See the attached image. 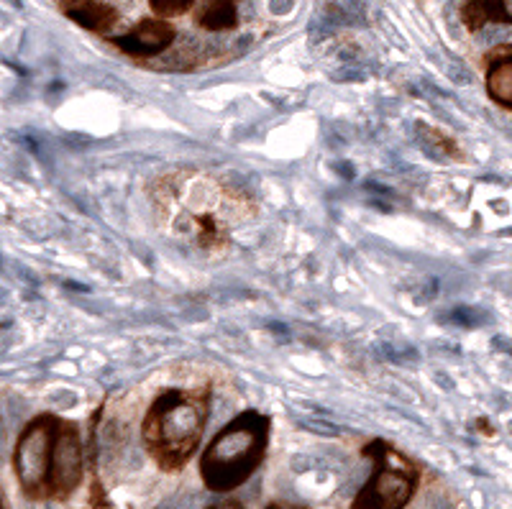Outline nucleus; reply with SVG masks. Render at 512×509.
<instances>
[{
    "mask_svg": "<svg viewBox=\"0 0 512 509\" xmlns=\"http://www.w3.org/2000/svg\"><path fill=\"white\" fill-rule=\"evenodd\" d=\"M59 420L36 417L24 430L16 446V474L26 497H49V471H52L54 440H57Z\"/></svg>",
    "mask_w": 512,
    "mask_h": 509,
    "instance_id": "4",
    "label": "nucleus"
},
{
    "mask_svg": "<svg viewBox=\"0 0 512 509\" xmlns=\"http://www.w3.org/2000/svg\"><path fill=\"white\" fill-rule=\"evenodd\" d=\"M489 24H512V0H484Z\"/></svg>",
    "mask_w": 512,
    "mask_h": 509,
    "instance_id": "10",
    "label": "nucleus"
},
{
    "mask_svg": "<svg viewBox=\"0 0 512 509\" xmlns=\"http://www.w3.org/2000/svg\"><path fill=\"white\" fill-rule=\"evenodd\" d=\"M364 453L372 456L377 466L372 479L356 494L351 509H405L418 489V469L382 440L372 443Z\"/></svg>",
    "mask_w": 512,
    "mask_h": 509,
    "instance_id": "3",
    "label": "nucleus"
},
{
    "mask_svg": "<svg viewBox=\"0 0 512 509\" xmlns=\"http://www.w3.org/2000/svg\"><path fill=\"white\" fill-rule=\"evenodd\" d=\"M269 417L249 410L221 430L203 453L200 474L210 492H231L244 484L267 451Z\"/></svg>",
    "mask_w": 512,
    "mask_h": 509,
    "instance_id": "2",
    "label": "nucleus"
},
{
    "mask_svg": "<svg viewBox=\"0 0 512 509\" xmlns=\"http://www.w3.org/2000/svg\"><path fill=\"white\" fill-rule=\"evenodd\" d=\"M448 320L464 325V328H474V325H482L484 320H487V315H484L482 310H477V307H459L456 313H451Z\"/></svg>",
    "mask_w": 512,
    "mask_h": 509,
    "instance_id": "11",
    "label": "nucleus"
},
{
    "mask_svg": "<svg viewBox=\"0 0 512 509\" xmlns=\"http://www.w3.org/2000/svg\"><path fill=\"white\" fill-rule=\"evenodd\" d=\"M303 425V428H308V430H315V433L318 435H338V428L336 425H331V423H318V420H305V423H300Z\"/></svg>",
    "mask_w": 512,
    "mask_h": 509,
    "instance_id": "12",
    "label": "nucleus"
},
{
    "mask_svg": "<svg viewBox=\"0 0 512 509\" xmlns=\"http://www.w3.org/2000/svg\"><path fill=\"white\" fill-rule=\"evenodd\" d=\"M59 8L70 21L93 34H108L121 18L108 0H59Z\"/></svg>",
    "mask_w": 512,
    "mask_h": 509,
    "instance_id": "7",
    "label": "nucleus"
},
{
    "mask_svg": "<svg viewBox=\"0 0 512 509\" xmlns=\"http://www.w3.org/2000/svg\"><path fill=\"white\" fill-rule=\"evenodd\" d=\"M6 509H8V504H6Z\"/></svg>",
    "mask_w": 512,
    "mask_h": 509,
    "instance_id": "15",
    "label": "nucleus"
},
{
    "mask_svg": "<svg viewBox=\"0 0 512 509\" xmlns=\"http://www.w3.org/2000/svg\"><path fill=\"white\" fill-rule=\"evenodd\" d=\"M205 410L208 392L187 394L169 389L154 402L152 412L144 420V443L162 469H180L195 453L205 428Z\"/></svg>",
    "mask_w": 512,
    "mask_h": 509,
    "instance_id": "1",
    "label": "nucleus"
},
{
    "mask_svg": "<svg viewBox=\"0 0 512 509\" xmlns=\"http://www.w3.org/2000/svg\"><path fill=\"white\" fill-rule=\"evenodd\" d=\"M487 93L495 103L512 108V44L487 54Z\"/></svg>",
    "mask_w": 512,
    "mask_h": 509,
    "instance_id": "8",
    "label": "nucleus"
},
{
    "mask_svg": "<svg viewBox=\"0 0 512 509\" xmlns=\"http://www.w3.org/2000/svg\"><path fill=\"white\" fill-rule=\"evenodd\" d=\"M208 509H244L239 502H223V504H216V507H208Z\"/></svg>",
    "mask_w": 512,
    "mask_h": 509,
    "instance_id": "13",
    "label": "nucleus"
},
{
    "mask_svg": "<svg viewBox=\"0 0 512 509\" xmlns=\"http://www.w3.org/2000/svg\"><path fill=\"white\" fill-rule=\"evenodd\" d=\"M198 3H203V0H149V6L159 18L185 16V13L195 11Z\"/></svg>",
    "mask_w": 512,
    "mask_h": 509,
    "instance_id": "9",
    "label": "nucleus"
},
{
    "mask_svg": "<svg viewBox=\"0 0 512 509\" xmlns=\"http://www.w3.org/2000/svg\"><path fill=\"white\" fill-rule=\"evenodd\" d=\"M267 509H308V507H297V504H282V502H277V504H269Z\"/></svg>",
    "mask_w": 512,
    "mask_h": 509,
    "instance_id": "14",
    "label": "nucleus"
},
{
    "mask_svg": "<svg viewBox=\"0 0 512 509\" xmlns=\"http://www.w3.org/2000/svg\"><path fill=\"white\" fill-rule=\"evenodd\" d=\"M177 39V29L169 24L167 18H144L134 29H128L123 36L111 39L113 47L121 49L123 54L136 59L157 57V54L167 52Z\"/></svg>",
    "mask_w": 512,
    "mask_h": 509,
    "instance_id": "6",
    "label": "nucleus"
},
{
    "mask_svg": "<svg viewBox=\"0 0 512 509\" xmlns=\"http://www.w3.org/2000/svg\"><path fill=\"white\" fill-rule=\"evenodd\" d=\"M82 481V446L75 425L59 423L54 440L52 471H49V497L67 499Z\"/></svg>",
    "mask_w": 512,
    "mask_h": 509,
    "instance_id": "5",
    "label": "nucleus"
}]
</instances>
